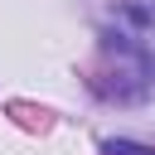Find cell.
<instances>
[{
  "mask_svg": "<svg viewBox=\"0 0 155 155\" xmlns=\"http://www.w3.org/2000/svg\"><path fill=\"white\" fill-rule=\"evenodd\" d=\"M107 155H155V150H150V145H136V140H121V136H116V140H107Z\"/></svg>",
  "mask_w": 155,
  "mask_h": 155,
  "instance_id": "6da1fadb",
  "label": "cell"
}]
</instances>
